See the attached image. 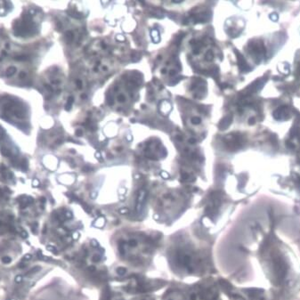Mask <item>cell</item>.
Here are the masks:
<instances>
[{
    "mask_svg": "<svg viewBox=\"0 0 300 300\" xmlns=\"http://www.w3.org/2000/svg\"><path fill=\"white\" fill-rule=\"evenodd\" d=\"M213 57H214V54H213V53H212L211 51L207 52V59L208 58V61H211V60L213 59Z\"/></svg>",
    "mask_w": 300,
    "mask_h": 300,
    "instance_id": "10",
    "label": "cell"
},
{
    "mask_svg": "<svg viewBox=\"0 0 300 300\" xmlns=\"http://www.w3.org/2000/svg\"><path fill=\"white\" fill-rule=\"evenodd\" d=\"M232 116H226V117H224V118L222 119V121L220 122V124H219V128H220L221 130L226 129V128L230 126V124H231V122H232Z\"/></svg>",
    "mask_w": 300,
    "mask_h": 300,
    "instance_id": "6",
    "label": "cell"
},
{
    "mask_svg": "<svg viewBox=\"0 0 300 300\" xmlns=\"http://www.w3.org/2000/svg\"><path fill=\"white\" fill-rule=\"evenodd\" d=\"M12 8H13V5L10 2L0 1V15L1 16L6 15L7 13L11 11Z\"/></svg>",
    "mask_w": 300,
    "mask_h": 300,
    "instance_id": "4",
    "label": "cell"
},
{
    "mask_svg": "<svg viewBox=\"0 0 300 300\" xmlns=\"http://www.w3.org/2000/svg\"><path fill=\"white\" fill-rule=\"evenodd\" d=\"M118 102H125L126 98H125V96L123 95H118Z\"/></svg>",
    "mask_w": 300,
    "mask_h": 300,
    "instance_id": "11",
    "label": "cell"
},
{
    "mask_svg": "<svg viewBox=\"0 0 300 300\" xmlns=\"http://www.w3.org/2000/svg\"><path fill=\"white\" fill-rule=\"evenodd\" d=\"M76 85L78 88H81L82 87V81L80 79H77L76 80Z\"/></svg>",
    "mask_w": 300,
    "mask_h": 300,
    "instance_id": "12",
    "label": "cell"
},
{
    "mask_svg": "<svg viewBox=\"0 0 300 300\" xmlns=\"http://www.w3.org/2000/svg\"><path fill=\"white\" fill-rule=\"evenodd\" d=\"M40 28V14L36 8L25 10L21 15L14 21L13 32L14 35L21 38H29L36 36L39 32Z\"/></svg>",
    "mask_w": 300,
    "mask_h": 300,
    "instance_id": "3",
    "label": "cell"
},
{
    "mask_svg": "<svg viewBox=\"0 0 300 300\" xmlns=\"http://www.w3.org/2000/svg\"><path fill=\"white\" fill-rule=\"evenodd\" d=\"M249 125H253V124L255 123V119H254V118H249Z\"/></svg>",
    "mask_w": 300,
    "mask_h": 300,
    "instance_id": "13",
    "label": "cell"
},
{
    "mask_svg": "<svg viewBox=\"0 0 300 300\" xmlns=\"http://www.w3.org/2000/svg\"><path fill=\"white\" fill-rule=\"evenodd\" d=\"M192 121L193 124H200V118H198V117H194V118H192Z\"/></svg>",
    "mask_w": 300,
    "mask_h": 300,
    "instance_id": "9",
    "label": "cell"
},
{
    "mask_svg": "<svg viewBox=\"0 0 300 300\" xmlns=\"http://www.w3.org/2000/svg\"><path fill=\"white\" fill-rule=\"evenodd\" d=\"M190 143H195V139H191V140H190Z\"/></svg>",
    "mask_w": 300,
    "mask_h": 300,
    "instance_id": "15",
    "label": "cell"
},
{
    "mask_svg": "<svg viewBox=\"0 0 300 300\" xmlns=\"http://www.w3.org/2000/svg\"><path fill=\"white\" fill-rule=\"evenodd\" d=\"M5 137H6V131L0 127V143L5 139Z\"/></svg>",
    "mask_w": 300,
    "mask_h": 300,
    "instance_id": "8",
    "label": "cell"
},
{
    "mask_svg": "<svg viewBox=\"0 0 300 300\" xmlns=\"http://www.w3.org/2000/svg\"><path fill=\"white\" fill-rule=\"evenodd\" d=\"M73 101H74V99H73V97H72V96H71V97H69V98H68L67 103H66V105H65V108H66V110H71V108L72 107Z\"/></svg>",
    "mask_w": 300,
    "mask_h": 300,
    "instance_id": "7",
    "label": "cell"
},
{
    "mask_svg": "<svg viewBox=\"0 0 300 300\" xmlns=\"http://www.w3.org/2000/svg\"><path fill=\"white\" fill-rule=\"evenodd\" d=\"M0 117L25 133L31 129V110L15 96L5 95L0 97Z\"/></svg>",
    "mask_w": 300,
    "mask_h": 300,
    "instance_id": "2",
    "label": "cell"
},
{
    "mask_svg": "<svg viewBox=\"0 0 300 300\" xmlns=\"http://www.w3.org/2000/svg\"><path fill=\"white\" fill-rule=\"evenodd\" d=\"M31 56L28 53H19L0 60V77L12 85L26 86L31 84Z\"/></svg>",
    "mask_w": 300,
    "mask_h": 300,
    "instance_id": "1",
    "label": "cell"
},
{
    "mask_svg": "<svg viewBox=\"0 0 300 300\" xmlns=\"http://www.w3.org/2000/svg\"><path fill=\"white\" fill-rule=\"evenodd\" d=\"M76 135H82V131L79 130V129L77 130V131H76Z\"/></svg>",
    "mask_w": 300,
    "mask_h": 300,
    "instance_id": "14",
    "label": "cell"
},
{
    "mask_svg": "<svg viewBox=\"0 0 300 300\" xmlns=\"http://www.w3.org/2000/svg\"><path fill=\"white\" fill-rule=\"evenodd\" d=\"M145 198H146V192L142 190L139 192V195H138V198H137V204H136L137 212H141L143 206V203H144V200H145Z\"/></svg>",
    "mask_w": 300,
    "mask_h": 300,
    "instance_id": "5",
    "label": "cell"
}]
</instances>
